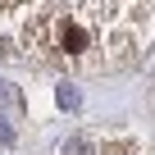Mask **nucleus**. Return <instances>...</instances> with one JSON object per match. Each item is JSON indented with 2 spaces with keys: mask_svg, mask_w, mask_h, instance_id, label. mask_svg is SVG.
I'll list each match as a JSON object with an SVG mask.
<instances>
[{
  "mask_svg": "<svg viewBox=\"0 0 155 155\" xmlns=\"http://www.w3.org/2000/svg\"><path fill=\"white\" fill-rule=\"evenodd\" d=\"M64 155H96V146H91V137H68Z\"/></svg>",
  "mask_w": 155,
  "mask_h": 155,
  "instance_id": "1",
  "label": "nucleus"
},
{
  "mask_svg": "<svg viewBox=\"0 0 155 155\" xmlns=\"http://www.w3.org/2000/svg\"><path fill=\"white\" fill-rule=\"evenodd\" d=\"M0 146H14V132H9V123L0 119Z\"/></svg>",
  "mask_w": 155,
  "mask_h": 155,
  "instance_id": "3",
  "label": "nucleus"
},
{
  "mask_svg": "<svg viewBox=\"0 0 155 155\" xmlns=\"http://www.w3.org/2000/svg\"><path fill=\"white\" fill-rule=\"evenodd\" d=\"M59 110H68V114L78 110V87L73 82H59Z\"/></svg>",
  "mask_w": 155,
  "mask_h": 155,
  "instance_id": "2",
  "label": "nucleus"
}]
</instances>
